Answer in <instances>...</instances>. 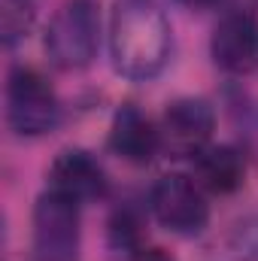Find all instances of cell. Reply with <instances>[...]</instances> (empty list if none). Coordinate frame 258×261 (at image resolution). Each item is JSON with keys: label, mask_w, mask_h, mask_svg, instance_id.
<instances>
[{"label": "cell", "mask_w": 258, "mask_h": 261, "mask_svg": "<svg viewBox=\"0 0 258 261\" xmlns=\"http://www.w3.org/2000/svg\"><path fill=\"white\" fill-rule=\"evenodd\" d=\"M73 197L46 189L34 203V252L40 261H76L82 246V222Z\"/></svg>", "instance_id": "277c9868"}, {"label": "cell", "mask_w": 258, "mask_h": 261, "mask_svg": "<svg viewBox=\"0 0 258 261\" xmlns=\"http://www.w3.org/2000/svg\"><path fill=\"white\" fill-rule=\"evenodd\" d=\"M149 210L161 228L179 237H197L210 222L203 189L186 173H164L149 189Z\"/></svg>", "instance_id": "5b68a950"}, {"label": "cell", "mask_w": 258, "mask_h": 261, "mask_svg": "<svg viewBox=\"0 0 258 261\" xmlns=\"http://www.w3.org/2000/svg\"><path fill=\"white\" fill-rule=\"evenodd\" d=\"M100 49V3L64 0L46 28V55L58 70H85Z\"/></svg>", "instance_id": "7a4b0ae2"}, {"label": "cell", "mask_w": 258, "mask_h": 261, "mask_svg": "<svg viewBox=\"0 0 258 261\" xmlns=\"http://www.w3.org/2000/svg\"><path fill=\"white\" fill-rule=\"evenodd\" d=\"M128 261H173L170 252H164V249H155V246H143L137 255H131Z\"/></svg>", "instance_id": "9a60e30c"}, {"label": "cell", "mask_w": 258, "mask_h": 261, "mask_svg": "<svg viewBox=\"0 0 258 261\" xmlns=\"http://www.w3.org/2000/svg\"><path fill=\"white\" fill-rule=\"evenodd\" d=\"M243 143H246V152L255 158L258 164V107H246L243 110Z\"/></svg>", "instance_id": "5bb4252c"}, {"label": "cell", "mask_w": 258, "mask_h": 261, "mask_svg": "<svg viewBox=\"0 0 258 261\" xmlns=\"http://www.w3.org/2000/svg\"><path fill=\"white\" fill-rule=\"evenodd\" d=\"M49 189L73 197L76 203H94L107 197V173L88 149H64L49 167Z\"/></svg>", "instance_id": "ba28073f"}, {"label": "cell", "mask_w": 258, "mask_h": 261, "mask_svg": "<svg viewBox=\"0 0 258 261\" xmlns=\"http://www.w3.org/2000/svg\"><path fill=\"white\" fill-rule=\"evenodd\" d=\"M6 125L18 137H46L61 122V100L52 82L31 64H15L6 76Z\"/></svg>", "instance_id": "3957f363"}, {"label": "cell", "mask_w": 258, "mask_h": 261, "mask_svg": "<svg viewBox=\"0 0 258 261\" xmlns=\"http://www.w3.org/2000/svg\"><path fill=\"white\" fill-rule=\"evenodd\" d=\"M228 249L237 261H258V216H246L234 225Z\"/></svg>", "instance_id": "4fadbf2b"}, {"label": "cell", "mask_w": 258, "mask_h": 261, "mask_svg": "<svg viewBox=\"0 0 258 261\" xmlns=\"http://www.w3.org/2000/svg\"><path fill=\"white\" fill-rule=\"evenodd\" d=\"M34 21H37L34 0H0V43H3V49H15L18 43H24Z\"/></svg>", "instance_id": "7c38bea8"}, {"label": "cell", "mask_w": 258, "mask_h": 261, "mask_svg": "<svg viewBox=\"0 0 258 261\" xmlns=\"http://www.w3.org/2000/svg\"><path fill=\"white\" fill-rule=\"evenodd\" d=\"M143 216L137 206H119L113 216H110V225H107V240H110V249L119 252V255H137L143 249Z\"/></svg>", "instance_id": "8fae6325"}, {"label": "cell", "mask_w": 258, "mask_h": 261, "mask_svg": "<svg viewBox=\"0 0 258 261\" xmlns=\"http://www.w3.org/2000/svg\"><path fill=\"white\" fill-rule=\"evenodd\" d=\"M192 161L194 182L210 195H234L246 179V152L231 143H219V146L210 143Z\"/></svg>", "instance_id": "30bf717a"}, {"label": "cell", "mask_w": 258, "mask_h": 261, "mask_svg": "<svg viewBox=\"0 0 258 261\" xmlns=\"http://www.w3.org/2000/svg\"><path fill=\"white\" fill-rule=\"evenodd\" d=\"M176 3L186 6V9H194V12H203V9H213V6H219L225 0H176Z\"/></svg>", "instance_id": "2e32d148"}, {"label": "cell", "mask_w": 258, "mask_h": 261, "mask_svg": "<svg viewBox=\"0 0 258 261\" xmlns=\"http://www.w3.org/2000/svg\"><path fill=\"white\" fill-rule=\"evenodd\" d=\"M110 149L122 161H128V164H149L161 152L158 125L143 110H137L134 103H125L113 116V125H110Z\"/></svg>", "instance_id": "9c48e42d"}, {"label": "cell", "mask_w": 258, "mask_h": 261, "mask_svg": "<svg viewBox=\"0 0 258 261\" xmlns=\"http://www.w3.org/2000/svg\"><path fill=\"white\" fill-rule=\"evenodd\" d=\"M213 64L228 76H252L258 73V12L231 9L219 18L210 37Z\"/></svg>", "instance_id": "8992f818"}, {"label": "cell", "mask_w": 258, "mask_h": 261, "mask_svg": "<svg viewBox=\"0 0 258 261\" xmlns=\"http://www.w3.org/2000/svg\"><path fill=\"white\" fill-rule=\"evenodd\" d=\"M173 31L161 0H116L110 12V58L119 76L152 82L170 61Z\"/></svg>", "instance_id": "6da1fadb"}, {"label": "cell", "mask_w": 258, "mask_h": 261, "mask_svg": "<svg viewBox=\"0 0 258 261\" xmlns=\"http://www.w3.org/2000/svg\"><path fill=\"white\" fill-rule=\"evenodd\" d=\"M216 130V113L203 97H176L161 116V152L173 158H194L203 152Z\"/></svg>", "instance_id": "52a82bcc"}]
</instances>
